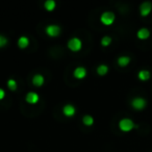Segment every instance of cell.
Wrapping results in <instances>:
<instances>
[{
  "instance_id": "cell-17",
  "label": "cell",
  "mask_w": 152,
  "mask_h": 152,
  "mask_svg": "<svg viewBox=\"0 0 152 152\" xmlns=\"http://www.w3.org/2000/svg\"><path fill=\"white\" fill-rule=\"evenodd\" d=\"M83 122L85 123V125H87V126H91V125L94 123V119H93V117L88 116V115H87V116L83 117Z\"/></svg>"
},
{
  "instance_id": "cell-13",
  "label": "cell",
  "mask_w": 152,
  "mask_h": 152,
  "mask_svg": "<svg viewBox=\"0 0 152 152\" xmlns=\"http://www.w3.org/2000/svg\"><path fill=\"white\" fill-rule=\"evenodd\" d=\"M150 77V72L148 70H141L139 72V78L141 80H147Z\"/></svg>"
},
{
  "instance_id": "cell-15",
  "label": "cell",
  "mask_w": 152,
  "mask_h": 152,
  "mask_svg": "<svg viewBox=\"0 0 152 152\" xmlns=\"http://www.w3.org/2000/svg\"><path fill=\"white\" fill-rule=\"evenodd\" d=\"M45 9L47 11H53L55 9V2L53 0H47L45 2Z\"/></svg>"
},
{
  "instance_id": "cell-11",
  "label": "cell",
  "mask_w": 152,
  "mask_h": 152,
  "mask_svg": "<svg viewBox=\"0 0 152 152\" xmlns=\"http://www.w3.org/2000/svg\"><path fill=\"white\" fill-rule=\"evenodd\" d=\"M149 34H150V31L145 27L141 28V29H139V31H137V37H139L140 39H147L148 37H149Z\"/></svg>"
},
{
  "instance_id": "cell-20",
  "label": "cell",
  "mask_w": 152,
  "mask_h": 152,
  "mask_svg": "<svg viewBox=\"0 0 152 152\" xmlns=\"http://www.w3.org/2000/svg\"><path fill=\"white\" fill-rule=\"evenodd\" d=\"M7 39H5L3 36H0V47L5 46V45H7Z\"/></svg>"
},
{
  "instance_id": "cell-3",
  "label": "cell",
  "mask_w": 152,
  "mask_h": 152,
  "mask_svg": "<svg viewBox=\"0 0 152 152\" xmlns=\"http://www.w3.org/2000/svg\"><path fill=\"white\" fill-rule=\"evenodd\" d=\"M115 21V15L112 12H105L101 16V22L105 25H110Z\"/></svg>"
},
{
  "instance_id": "cell-12",
  "label": "cell",
  "mask_w": 152,
  "mask_h": 152,
  "mask_svg": "<svg viewBox=\"0 0 152 152\" xmlns=\"http://www.w3.org/2000/svg\"><path fill=\"white\" fill-rule=\"evenodd\" d=\"M28 44H29V40L26 37H21L18 41V45H19L20 48H26Z\"/></svg>"
},
{
  "instance_id": "cell-14",
  "label": "cell",
  "mask_w": 152,
  "mask_h": 152,
  "mask_svg": "<svg viewBox=\"0 0 152 152\" xmlns=\"http://www.w3.org/2000/svg\"><path fill=\"white\" fill-rule=\"evenodd\" d=\"M130 61V57L129 56H120L118 58V64L122 67H125L126 65H128Z\"/></svg>"
},
{
  "instance_id": "cell-16",
  "label": "cell",
  "mask_w": 152,
  "mask_h": 152,
  "mask_svg": "<svg viewBox=\"0 0 152 152\" xmlns=\"http://www.w3.org/2000/svg\"><path fill=\"white\" fill-rule=\"evenodd\" d=\"M108 71V68L107 66L105 65H100L99 67L97 68V73L99 74V75H105L106 73H107Z\"/></svg>"
},
{
  "instance_id": "cell-5",
  "label": "cell",
  "mask_w": 152,
  "mask_h": 152,
  "mask_svg": "<svg viewBox=\"0 0 152 152\" xmlns=\"http://www.w3.org/2000/svg\"><path fill=\"white\" fill-rule=\"evenodd\" d=\"M151 9H152V4L149 1H145L140 7V11H141V14L143 16H147L151 12Z\"/></svg>"
},
{
  "instance_id": "cell-7",
  "label": "cell",
  "mask_w": 152,
  "mask_h": 152,
  "mask_svg": "<svg viewBox=\"0 0 152 152\" xmlns=\"http://www.w3.org/2000/svg\"><path fill=\"white\" fill-rule=\"evenodd\" d=\"M86 75H87V70L83 67L76 68L75 71H74V76L78 79H81V78H83V77H86Z\"/></svg>"
},
{
  "instance_id": "cell-1",
  "label": "cell",
  "mask_w": 152,
  "mask_h": 152,
  "mask_svg": "<svg viewBox=\"0 0 152 152\" xmlns=\"http://www.w3.org/2000/svg\"><path fill=\"white\" fill-rule=\"evenodd\" d=\"M119 126H120L121 130L123 131H129L134 127V123L132 122V120L130 119H122L119 123Z\"/></svg>"
},
{
  "instance_id": "cell-9",
  "label": "cell",
  "mask_w": 152,
  "mask_h": 152,
  "mask_svg": "<svg viewBox=\"0 0 152 152\" xmlns=\"http://www.w3.org/2000/svg\"><path fill=\"white\" fill-rule=\"evenodd\" d=\"M63 112L67 117H72L75 114V107L73 105H71V104H67V105L64 106Z\"/></svg>"
},
{
  "instance_id": "cell-10",
  "label": "cell",
  "mask_w": 152,
  "mask_h": 152,
  "mask_svg": "<svg viewBox=\"0 0 152 152\" xmlns=\"http://www.w3.org/2000/svg\"><path fill=\"white\" fill-rule=\"evenodd\" d=\"M32 83L37 87H41L44 83V77L42 75H40V74H37V75L34 76V78H32Z\"/></svg>"
},
{
  "instance_id": "cell-18",
  "label": "cell",
  "mask_w": 152,
  "mask_h": 152,
  "mask_svg": "<svg viewBox=\"0 0 152 152\" xmlns=\"http://www.w3.org/2000/svg\"><path fill=\"white\" fill-rule=\"evenodd\" d=\"M7 87H9L10 90H12V91H15V90L17 89V83H16L14 79H10V80L7 81Z\"/></svg>"
},
{
  "instance_id": "cell-4",
  "label": "cell",
  "mask_w": 152,
  "mask_h": 152,
  "mask_svg": "<svg viewBox=\"0 0 152 152\" xmlns=\"http://www.w3.org/2000/svg\"><path fill=\"white\" fill-rule=\"evenodd\" d=\"M146 100L142 97H135L132 99L131 101V105L135 108V110H143L144 107L146 106Z\"/></svg>"
},
{
  "instance_id": "cell-6",
  "label": "cell",
  "mask_w": 152,
  "mask_h": 152,
  "mask_svg": "<svg viewBox=\"0 0 152 152\" xmlns=\"http://www.w3.org/2000/svg\"><path fill=\"white\" fill-rule=\"evenodd\" d=\"M46 32L48 36L50 37H56L61 32V28L57 25H49L48 27L46 28Z\"/></svg>"
},
{
  "instance_id": "cell-19",
  "label": "cell",
  "mask_w": 152,
  "mask_h": 152,
  "mask_svg": "<svg viewBox=\"0 0 152 152\" xmlns=\"http://www.w3.org/2000/svg\"><path fill=\"white\" fill-rule=\"evenodd\" d=\"M110 42H112V39H110V37H104V38L101 40V44L103 45V46H107V45H110Z\"/></svg>"
},
{
  "instance_id": "cell-2",
  "label": "cell",
  "mask_w": 152,
  "mask_h": 152,
  "mask_svg": "<svg viewBox=\"0 0 152 152\" xmlns=\"http://www.w3.org/2000/svg\"><path fill=\"white\" fill-rule=\"evenodd\" d=\"M81 46H83V44H81V41L78 38L71 39L68 43V47L72 51H79L81 49Z\"/></svg>"
},
{
  "instance_id": "cell-21",
  "label": "cell",
  "mask_w": 152,
  "mask_h": 152,
  "mask_svg": "<svg viewBox=\"0 0 152 152\" xmlns=\"http://www.w3.org/2000/svg\"><path fill=\"white\" fill-rule=\"evenodd\" d=\"M4 96H5V92L3 91L2 89H0V100L3 99V98H4Z\"/></svg>"
},
{
  "instance_id": "cell-8",
  "label": "cell",
  "mask_w": 152,
  "mask_h": 152,
  "mask_svg": "<svg viewBox=\"0 0 152 152\" xmlns=\"http://www.w3.org/2000/svg\"><path fill=\"white\" fill-rule=\"evenodd\" d=\"M26 101L30 104H34L39 101V95L37 93H34V92H30L26 95Z\"/></svg>"
}]
</instances>
